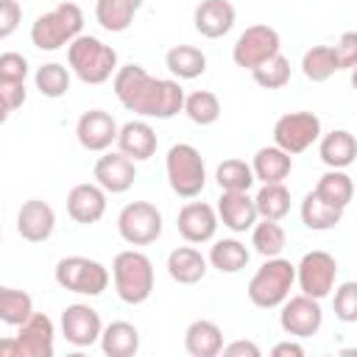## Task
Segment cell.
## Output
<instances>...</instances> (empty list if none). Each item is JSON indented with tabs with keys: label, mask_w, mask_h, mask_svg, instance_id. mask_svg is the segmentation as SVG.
Wrapping results in <instances>:
<instances>
[{
	"label": "cell",
	"mask_w": 357,
	"mask_h": 357,
	"mask_svg": "<svg viewBox=\"0 0 357 357\" xmlns=\"http://www.w3.org/2000/svg\"><path fill=\"white\" fill-rule=\"evenodd\" d=\"M114 95L117 100L142 117H159V120H170L173 114L181 112L184 106V89L178 86V81L170 78H153L145 73V67L139 64H126L117 67L114 73Z\"/></svg>",
	"instance_id": "6da1fadb"
},
{
	"label": "cell",
	"mask_w": 357,
	"mask_h": 357,
	"mask_svg": "<svg viewBox=\"0 0 357 357\" xmlns=\"http://www.w3.org/2000/svg\"><path fill=\"white\" fill-rule=\"evenodd\" d=\"M67 61H70V70L84 84H92V86L109 81L112 73H117V50L103 45L98 36H86V33H78L67 45Z\"/></svg>",
	"instance_id": "7a4b0ae2"
},
{
	"label": "cell",
	"mask_w": 357,
	"mask_h": 357,
	"mask_svg": "<svg viewBox=\"0 0 357 357\" xmlns=\"http://www.w3.org/2000/svg\"><path fill=\"white\" fill-rule=\"evenodd\" d=\"M112 279L120 301L142 304L153 293V262L142 251H120L112 262Z\"/></svg>",
	"instance_id": "3957f363"
},
{
	"label": "cell",
	"mask_w": 357,
	"mask_h": 357,
	"mask_svg": "<svg viewBox=\"0 0 357 357\" xmlns=\"http://www.w3.org/2000/svg\"><path fill=\"white\" fill-rule=\"evenodd\" d=\"M293 282H296V265L282 257H268L248 282V298L259 310H273L290 296Z\"/></svg>",
	"instance_id": "277c9868"
},
{
	"label": "cell",
	"mask_w": 357,
	"mask_h": 357,
	"mask_svg": "<svg viewBox=\"0 0 357 357\" xmlns=\"http://www.w3.org/2000/svg\"><path fill=\"white\" fill-rule=\"evenodd\" d=\"M84 28V11L75 3H59L53 11L36 17L31 25V42L39 50H59L70 45Z\"/></svg>",
	"instance_id": "5b68a950"
},
{
	"label": "cell",
	"mask_w": 357,
	"mask_h": 357,
	"mask_svg": "<svg viewBox=\"0 0 357 357\" xmlns=\"http://www.w3.org/2000/svg\"><path fill=\"white\" fill-rule=\"evenodd\" d=\"M165 170H167V181L170 190L181 198H195L201 195V190L206 187V167H204V156L195 145L190 142H176L167 151L165 159Z\"/></svg>",
	"instance_id": "8992f818"
},
{
	"label": "cell",
	"mask_w": 357,
	"mask_h": 357,
	"mask_svg": "<svg viewBox=\"0 0 357 357\" xmlns=\"http://www.w3.org/2000/svg\"><path fill=\"white\" fill-rule=\"evenodd\" d=\"M56 282L78 296H100L109 287V271L89 257H64L56 265Z\"/></svg>",
	"instance_id": "52a82bcc"
},
{
	"label": "cell",
	"mask_w": 357,
	"mask_h": 357,
	"mask_svg": "<svg viewBox=\"0 0 357 357\" xmlns=\"http://www.w3.org/2000/svg\"><path fill=\"white\" fill-rule=\"evenodd\" d=\"M117 231L128 245L156 243L162 234V212L148 201H131L117 215Z\"/></svg>",
	"instance_id": "ba28073f"
},
{
	"label": "cell",
	"mask_w": 357,
	"mask_h": 357,
	"mask_svg": "<svg viewBox=\"0 0 357 357\" xmlns=\"http://www.w3.org/2000/svg\"><path fill=\"white\" fill-rule=\"evenodd\" d=\"M279 47H282L279 31L271 28V25H265V22H259V25H248V28L237 36V42H234V47H231V59H234L237 67L254 70L257 64H262V61H268L271 56L282 53Z\"/></svg>",
	"instance_id": "9c48e42d"
},
{
	"label": "cell",
	"mask_w": 357,
	"mask_h": 357,
	"mask_svg": "<svg viewBox=\"0 0 357 357\" xmlns=\"http://www.w3.org/2000/svg\"><path fill=\"white\" fill-rule=\"evenodd\" d=\"M335 279H337V262L329 251H307L301 257V262L296 265V282L301 287L304 296L312 298H326L335 290Z\"/></svg>",
	"instance_id": "30bf717a"
},
{
	"label": "cell",
	"mask_w": 357,
	"mask_h": 357,
	"mask_svg": "<svg viewBox=\"0 0 357 357\" xmlns=\"http://www.w3.org/2000/svg\"><path fill=\"white\" fill-rule=\"evenodd\" d=\"M321 137V120L312 112H287L273 126V145L284 153H301Z\"/></svg>",
	"instance_id": "8fae6325"
},
{
	"label": "cell",
	"mask_w": 357,
	"mask_h": 357,
	"mask_svg": "<svg viewBox=\"0 0 357 357\" xmlns=\"http://www.w3.org/2000/svg\"><path fill=\"white\" fill-rule=\"evenodd\" d=\"M279 324L290 337H312V335H318V329L324 324V310H321L318 298L301 293V296L282 301Z\"/></svg>",
	"instance_id": "7c38bea8"
},
{
	"label": "cell",
	"mask_w": 357,
	"mask_h": 357,
	"mask_svg": "<svg viewBox=\"0 0 357 357\" xmlns=\"http://www.w3.org/2000/svg\"><path fill=\"white\" fill-rule=\"evenodd\" d=\"M100 329H103L100 315L89 304H70V307H64V312H61V335H64L67 343H73L78 349H86V346L98 343Z\"/></svg>",
	"instance_id": "4fadbf2b"
},
{
	"label": "cell",
	"mask_w": 357,
	"mask_h": 357,
	"mask_svg": "<svg viewBox=\"0 0 357 357\" xmlns=\"http://www.w3.org/2000/svg\"><path fill=\"white\" fill-rule=\"evenodd\" d=\"M117 123L109 112L103 109H89L78 117L75 123V137L81 142L84 151H92V153H100L106 148H112V142L117 139Z\"/></svg>",
	"instance_id": "5bb4252c"
},
{
	"label": "cell",
	"mask_w": 357,
	"mask_h": 357,
	"mask_svg": "<svg viewBox=\"0 0 357 357\" xmlns=\"http://www.w3.org/2000/svg\"><path fill=\"white\" fill-rule=\"evenodd\" d=\"M176 226L187 243H209L218 231V212L204 201H190L178 209Z\"/></svg>",
	"instance_id": "9a60e30c"
},
{
	"label": "cell",
	"mask_w": 357,
	"mask_h": 357,
	"mask_svg": "<svg viewBox=\"0 0 357 357\" xmlns=\"http://www.w3.org/2000/svg\"><path fill=\"white\" fill-rule=\"evenodd\" d=\"M56 229V212L50 204L31 198L17 212V231L28 243H45Z\"/></svg>",
	"instance_id": "2e32d148"
},
{
	"label": "cell",
	"mask_w": 357,
	"mask_h": 357,
	"mask_svg": "<svg viewBox=\"0 0 357 357\" xmlns=\"http://www.w3.org/2000/svg\"><path fill=\"white\" fill-rule=\"evenodd\" d=\"M234 6L229 0H201L195 6V31L206 39H220L234 28Z\"/></svg>",
	"instance_id": "e0dca14e"
},
{
	"label": "cell",
	"mask_w": 357,
	"mask_h": 357,
	"mask_svg": "<svg viewBox=\"0 0 357 357\" xmlns=\"http://www.w3.org/2000/svg\"><path fill=\"white\" fill-rule=\"evenodd\" d=\"M137 178V167L126 153H103L95 162V184H100L106 192H126Z\"/></svg>",
	"instance_id": "ac0fdd59"
},
{
	"label": "cell",
	"mask_w": 357,
	"mask_h": 357,
	"mask_svg": "<svg viewBox=\"0 0 357 357\" xmlns=\"http://www.w3.org/2000/svg\"><path fill=\"white\" fill-rule=\"evenodd\" d=\"M67 212L75 223H98L106 212V190L100 184H75L67 192Z\"/></svg>",
	"instance_id": "d6986e66"
},
{
	"label": "cell",
	"mask_w": 357,
	"mask_h": 357,
	"mask_svg": "<svg viewBox=\"0 0 357 357\" xmlns=\"http://www.w3.org/2000/svg\"><path fill=\"white\" fill-rule=\"evenodd\" d=\"M53 337L56 329L45 312H31V318L20 324V335H17V340L25 349V357H53L56 351Z\"/></svg>",
	"instance_id": "ffe728a7"
},
{
	"label": "cell",
	"mask_w": 357,
	"mask_h": 357,
	"mask_svg": "<svg viewBox=\"0 0 357 357\" xmlns=\"http://www.w3.org/2000/svg\"><path fill=\"white\" fill-rule=\"evenodd\" d=\"M114 142L131 162H145L156 153V131L145 120H128L126 126H120Z\"/></svg>",
	"instance_id": "44dd1931"
},
{
	"label": "cell",
	"mask_w": 357,
	"mask_h": 357,
	"mask_svg": "<svg viewBox=\"0 0 357 357\" xmlns=\"http://www.w3.org/2000/svg\"><path fill=\"white\" fill-rule=\"evenodd\" d=\"M218 218L231 231H248L257 223V206L248 192H220L218 198Z\"/></svg>",
	"instance_id": "7402d4cb"
},
{
	"label": "cell",
	"mask_w": 357,
	"mask_h": 357,
	"mask_svg": "<svg viewBox=\"0 0 357 357\" xmlns=\"http://www.w3.org/2000/svg\"><path fill=\"white\" fill-rule=\"evenodd\" d=\"M167 273L178 284H195L206 276V259L192 245H178L167 254Z\"/></svg>",
	"instance_id": "603a6c76"
},
{
	"label": "cell",
	"mask_w": 357,
	"mask_h": 357,
	"mask_svg": "<svg viewBox=\"0 0 357 357\" xmlns=\"http://www.w3.org/2000/svg\"><path fill=\"white\" fill-rule=\"evenodd\" d=\"M184 349L192 357H218L223 349V332L215 321L198 318L184 332Z\"/></svg>",
	"instance_id": "cb8c5ba5"
},
{
	"label": "cell",
	"mask_w": 357,
	"mask_h": 357,
	"mask_svg": "<svg viewBox=\"0 0 357 357\" xmlns=\"http://www.w3.org/2000/svg\"><path fill=\"white\" fill-rule=\"evenodd\" d=\"M98 340L106 357H134L139 351V329L128 321H112L100 329Z\"/></svg>",
	"instance_id": "d4e9b609"
},
{
	"label": "cell",
	"mask_w": 357,
	"mask_h": 357,
	"mask_svg": "<svg viewBox=\"0 0 357 357\" xmlns=\"http://www.w3.org/2000/svg\"><path fill=\"white\" fill-rule=\"evenodd\" d=\"M251 170H254V178H259L262 184H276V181H284L293 170V156L284 153L282 148L276 145H268V148H259L254 153V162H251Z\"/></svg>",
	"instance_id": "484cf974"
},
{
	"label": "cell",
	"mask_w": 357,
	"mask_h": 357,
	"mask_svg": "<svg viewBox=\"0 0 357 357\" xmlns=\"http://www.w3.org/2000/svg\"><path fill=\"white\" fill-rule=\"evenodd\" d=\"M318 153H321V162H324L326 167L343 170V167H349V165L354 162V156H357V139H354V134L346 131V128L329 131V134L321 139Z\"/></svg>",
	"instance_id": "4316f807"
},
{
	"label": "cell",
	"mask_w": 357,
	"mask_h": 357,
	"mask_svg": "<svg viewBox=\"0 0 357 357\" xmlns=\"http://www.w3.org/2000/svg\"><path fill=\"white\" fill-rule=\"evenodd\" d=\"M145 0H95V20L103 31L123 33Z\"/></svg>",
	"instance_id": "83f0119b"
},
{
	"label": "cell",
	"mask_w": 357,
	"mask_h": 357,
	"mask_svg": "<svg viewBox=\"0 0 357 357\" xmlns=\"http://www.w3.org/2000/svg\"><path fill=\"white\" fill-rule=\"evenodd\" d=\"M340 218H343V209H337L329 201H324L315 190L304 195V201H301V220H304L307 229L326 231V229H335L340 223Z\"/></svg>",
	"instance_id": "f1b7e54d"
},
{
	"label": "cell",
	"mask_w": 357,
	"mask_h": 357,
	"mask_svg": "<svg viewBox=\"0 0 357 357\" xmlns=\"http://www.w3.org/2000/svg\"><path fill=\"white\" fill-rule=\"evenodd\" d=\"M165 64H167V70H170L176 78L190 81V78L204 75V70H206V56H204V50L195 47V45H176V47L167 50Z\"/></svg>",
	"instance_id": "f546056e"
},
{
	"label": "cell",
	"mask_w": 357,
	"mask_h": 357,
	"mask_svg": "<svg viewBox=\"0 0 357 357\" xmlns=\"http://www.w3.org/2000/svg\"><path fill=\"white\" fill-rule=\"evenodd\" d=\"M248 259H251L248 248H245L240 240H234V237L218 240V243L209 248V262H212V268H218L220 273H237V271H243V268L248 265Z\"/></svg>",
	"instance_id": "4dcf8cb0"
},
{
	"label": "cell",
	"mask_w": 357,
	"mask_h": 357,
	"mask_svg": "<svg viewBox=\"0 0 357 357\" xmlns=\"http://www.w3.org/2000/svg\"><path fill=\"white\" fill-rule=\"evenodd\" d=\"M254 206H257V215L259 218L282 220L290 212V190L284 187V181L262 184V190L254 195Z\"/></svg>",
	"instance_id": "1f68e13d"
},
{
	"label": "cell",
	"mask_w": 357,
	"mask_h": 357,
	"mask_svg": "<svg viewBox=\"0 0 357 357\" xmlns=\"http://www.w3.org/2000/svg\"><path fill=\"white\" fill-rule=\"evenodd\" d=\"M251 245H254V251L262 254L265 259H268V257H279V254L284 251V245H287V234H284V229L279 226V220L262 218L259 223L251 226Z\"/></svg>",
	"instance_id": "d6a6232c"
},
{
	"label": "cell",
	"mask_w": 357,
	"mask_h": 357,
	"mask_svg": "<svg viewBox=\"0 0 357 357\" xmlns=\"http://www.w3.org/2000/svg\"><path fill=\"white\" fill-rule=\"evenodd\" d=\"M215 181L220 192H248V187L257 178H254L251 165H245L243 159H223L215 170Z\"/></svg>",
	"instance_id": "836d02e7"
},
{
	"label": "cell",
	"mask_w": 357,
	"mask_h": 357,
	"mask_svg": "<svg viewBox=\"0 0 357 357\" xmlns=\"http://www.w3.org/2000/svg\"><path fill=\"white\" fill-rule=\"evenodd\" d=\"M181 112L195 123V126H212L220 117V100L215 92L209 89H195L190 95H184V106Z\"/></svg>",
	"instance_id": "e575fe53"
},
{
	"label": "cell",
	"mask_w": 357,
	"mask_h": 357,
	"mask_svg": "<svg viewBox=\"0 0 357 357\" xmlns=\"http://www.w3.org/2000/svg\"><path fill=\"white\" fill-rule=\"evenodd\" d=\"M315 192H318L324 201H329L332 206H337V209H346V206L351 204V195H354V184H351V178H349L343 170H329V173H324V176L318 178V187H315Z\"/></svg>",
	"instance_id": "d590c367"
},
{
	"label": "cell",
	"mask_w": 357,
	"mask_h": 357,
	"mask_svg": "<svg viewBox=\"0 0 357 357\" xmlns=\"http://www.w3.org/2000/svg\"><path fill=\"white\" fill-rule=\"evenodd\" d=\"M33 312V298L17 287H0V321L8 326H20Z\"/></svg>",
	"instance_id": "8d00e7d4"
},
{
	"label": "cell",
	"mask_w": 357,
	"mask_h": 357,
	"mask_svg": "<svg viewBox=\"0 0 357 357\" xmlns=\"http://www.w3.org/2000/svg\"><path fill=\"white\" fill-rule=\"evenodd\" d=\"M301 73H304L307 81H312V84H321V81L332 78V75L337 73L332 47H329V45H315V47H310V50L301 56Z\"/></svg>",
	"instance_id": "74e56055"
},
{
	"label": "cell",
	"mask_w": 357,
	"mask_h": 357,
	"mask_svg": "<svg viewBox=\"0 0 357 357\" xmlns=\"http://www.w3.org/2000/svg\"><path fill=\"white\" fill-rule=\"evenodd\" d=\"M33 81H36V89H39L45 98H50V100L64 98L67 89H70V73H67L64 64H56V61L42 64V67L36 70Z\"/></svg>",
	"instance_id": "f35d334b"
},
{
	"label": "cell",
	"mask_w": 357,
	"mask_h": 357,
	"mask_svg": "<svg viewBox=\"0 0 357 357\" xmlns=\"http://www.w3.org/2000/svg\"><path fill=\"white\" fill-rule=\"evenodd\" d=\"M251 75H254V81H257L262 89H282V86L290 81V59L282 56V53H276V56H271L268 61L257 64V67L251 70Z\"/></svg>",
	"instance_id": "ab89813d"
},
{
	"label": "cell",
	"mask_w": 357,
	"mask_h": 357,
	"mask_svg": "<svg viewBox=\"0 0 357 357\" xmlns=\"http://www.w3.org/2000/svg\"><path fill=\"white\" fill-rule=\"evenodd\" d=\"M335 315L343 324H354L357 321V284L354 282H343L335 290Z\"/></svg>",
	"instance_id": "60d3db41"
},
{
	"label": "cell",
	"mask_w": 357,
	"mask_h": 357,
	"mask_svg": "<svg viewBox=\"0 0 357 357\" xmlns=\"http://www.w3.org/2000/svg\"><path fill=\"white\" fill-rule=\"evenodd\" d=\"M25 78H28V59L14 50L0 53V81L25 84Z\"/></svg>",
	"instance_id": "b9f144b4"
},
{
	"label": "cell",
	"mask_w": 357,
	"mask_h": 357,
	"mask_svg": "<svg viewBox=\"0 0 357 357\" xmlns=\"http://www.w3.org/2000/svg\"><path fill=\"white\" fill-rule=\"evenodd\" d=\"M332 53H335L337 70H351L357 64V33L354 31H346L340 36V42L332 47Z\"/></svg>",
	"instance_id": "7bdbcfd3"
},
{
	"label": "cell",
	"mask_w": 357,
	"mask_h": 357,
	"mask_svg": "<svg viewBox=\"0 0 357 357\" xmlns=\"http://www.w3.org/2000/svg\"><path fill=\"white\" fill-rule=\"evenodd\" d=\"M22 20V6L17 0H0V39H8Z\"/></svg>",
	"instance_id": "ee69618b"
},
{
	"label": "cell",
	"mask_w": 357,
	"mask_h": 357,
	"mask_svg": "<svg viewBox=\"0 0 357 357\" xmlns=\"http://www.w3.org/2000/svg\"><path fill=\"white\" fill-rule=\"evenodd\" d=\"M226 357H259V346L251 343V340H234L229 346L220 349Z\"/></svg>",
	"instance_id": "f6af8a7d"
},
{
	"label": "cell",
	"mask_w": 357,
	"mask_h": 357,
	"mask_svg": "<svg viewBox=\"0 0 357 357\" xmlns=\"http://www.w3.org/2000/svg\"><path fill=\"white\" fill-rule=\"evenodd\" d=\"M0 357H25V349L17 337H0Z\"/></svg>",
	"instance_id": "bcb514c9"
},
{
	"label": "cell",
	"mask_w": 357,
	"mask_h": 357,
	"mask_svg": "<svg viewBox=\"0 0 357 357\" xmlns=\"http://www.w3.org/2000/svg\"><path fill=\"white\" fill-rule=\"evenodd\" d=\"M273 357H304V346H298V343H293V340L276 343V346H273Z\"/></svg>",
	"instance_id": "7dc6e473"
},
{
	"label": "cell",
	"mask_w": 357,
	"mask_h": 357,
	"mask_svg": "<svg viewBox=\"0 0 357 357\" xmlns=\"http://www.w3.org/2000/svg\"><path fill=\"white\" fill-rule=\"evenodd\" d=\"M8 114H11V106H8V100L0 95V123H6V120H8Z\"/></svg>",
	"instance_id": "c3c4849f"
},
{
	"label": "cell",
	"mask_w": 357,
	"mask_h": 357,
	"mask_svg": "<svg viewBox=\"0 0 357 357\" xmlns=\"http://www.w3.org/2000/svg\"><path fill=\"white\" fill-rule=\"evenodd\" d=\"M0 287H3V284H0Z\"/></svg>",
	"instance_id": "681fc988"
}]
</instances>
